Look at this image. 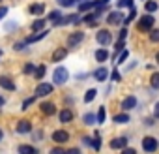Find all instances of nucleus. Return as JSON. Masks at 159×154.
I'll list each match as a JSON object with an SVG mask.
<instances>
[{"label": "nucleus", "instance_id": "obj_37", "mask_svg": "<svg viewBox=\"0 0 159 154\" xmlns=\"http://www.w3.org/2000/svg\"><path fill=\"white\" fill-rule=\"evenodd\" d=\"M122 154H137V150H135V148H131V147H125V148L122 150Z\"/></svg>", "mask_w": 159, "mask_h": 154}, {"label": "nucleus", "instance_id": "obj_20", "mask_svg": "<svg viewBox=\"0 0 159 154\" xmlns=\"http://www.w3.org/2000/svg\"><path fill=\"white\" fill-rule=\"evenodd\" d=\"M69 120H73V111H69V109L60 111V122H69Z\"/></svg>", "mask_w": 159, "mask_h": 154}, {"label": "nucleus", "instance_id": "obj_3", "mask_svg": "<svg viewBox=\"0 0 159 154\" xmlns=\"http://www.w3.org/2000/svg\"><path fill=\"white\" fill-rule=\"evenodd\" d=\"M157 147H159V143H157L155 137H150V135H148V137L142 139V148H144L146 152H155Z\"/></svg>", "mask_w": 159, "mask_h": 154}, {"label": "nucleus", "instance_id": "obj_17", "mask_svg": "<svg viewBox=\"0 0 159 154\" xmlns=\"http://www.w3.org/2000/svg\"><path fill=\"white\" fill-rule=\"evenodd\" d=\"M107 58H109V51H107L105 47H101V49L96 51V60H98V62H105Z\"/></svg>", "mask_w": 159, "mask_h": 154}, {"label": "nucleus", "instance_id": "obj_34", "mask_svg": "<svg viewBox=\"0 0 159 154\" xmlns=\"http://www.w3.org/2000/svg\"><path fill=\"white\" fill-rule=\"evenodd\" d=\"M150 40L152 41H159V30H150Z\"/></svg>", "mask_w": 159, "mask_h": 154}, {"label": "nucleus", "instance_id": "obj_41", "mask_svg": "<svg viewBox=\"0 0 159 154\" xmlns=\"http://www.w3.org/2000/svg\"><path fill=\"white\" fill-rule=\"evenodd\" d=\"M83 141H84V145H88V147H94V139H90V137H84Z\"/></svg>", "mask_w": 159, "mask_h": 154}, {"label": "nucleus", "instance_id": "obj_28", "mask_svg": "<svg viewBox=\"0 0 159 154\" xmlns=\"http://www.w3.org/2000/svg\"><path fill=\"white\" fill-rule=\"evenodd\" d=\"M150 83H152V87H153V89H159V73H153V75H152Z\"/></svg>", "mask_w": 159, "mask_h": 154}, {"label": "nucleus", "instance_id": "obj_14", "mask_svg": "<svg viewBox=\"0 0 159 154\" xmlns=\"http://www.w3.org/2000/svg\"><path fill=\"white\" fill-rule=\"evenodd\" d=\"M94 77H96V79H98L99 83H103V81L107 79V77H109V71H107L105 68H98V70L94 71Z\"/></svg>", "mask_w": 159, "mask_h": 154}, {"label": "nucleus", "instance_id": "obj_49", "mask_svg": "<svg viewBox=\"0 0 159 154\" xmlns=\"http://www.w3.org/2000/svg\"><path fill=\"white\" fill-rule=\"evenodd\" d=\"M118 2H125V0H118Z\"/></svg>", "mask_w": 159, "mask_h": 154}, {"label": "nucleus", "instance_id": "obj_6", "mask_svg": "<svg viewBox=\"0 0 159 154\" xmlns=\"http://www.w3.org/2000/svg\"><path fill=\"white\" fill-rule=\"evenodd\" d=\"M51 92H52V85L49 83H39L36 87V96H49Z\"/></svg>", "mask_w": 159, "mask_h": 154}, {"label": "nucleus", "instance_id": "obj_15", "mask_svg": "<svg viewBox=\"0 0 159 154\" xmlns=\"http://www.w3.org/2000/svg\"><path fill=\"white\" fill-rule=\"evenodd\" d=\"M30 13H32V15H41V13H45V4H39V2L32 4V6H30Z\"/></svg>", "mask_w": 159, "mask_h": 154}, {"label": "nucleus", "instance_id": "obj_26", "mask_svg": "<svg viewBox=\"0 0 159 154\" xmlns=\"http://www.w3.org/2000/svg\"><path fill=\"white\" fill-rule=\"evenodd\" d=\"M105 118H107L105 107H99V111H98V122H99V124H103V122H105Z\"/></svg>", "mask_w": 159, "mask_h": 154}, {"label": "nucleus", "instance_id": "obj_1", "mask_svg": "<svg viewBox=\"0 0 159 154\" xmlns=\"http://www.w3.org/2000/svg\"><path fill=\"white\" fill-rule=\"evenodd\" d=\"M67 77H69L67 70H66L64 66H58V68L54 70V73H52V81H54V85H64V83L67 81Z\"/></svg>", "mask_w": 159, "mask_h": 154}, {"label": "nucleus", "instance_id": "obj_10", "mask_svg": "<svg viewBox=\"0 0 159 154\" xmlns=\"http://www.w3.org/2000/svg\"><path fill=\"white\" fill-rule=\"evenodd\" d=\"M127 147V137H116V139H112L111 141V148H125Z\"/></svg>", "mask_w": 159, "mask_h": 154}, {"label": "nucleus", "instance_id": "obj_43", "mask_svg": "<svg viewBox=\"0 0 159 154\" xmlns=\"http://www.w3.org/2000/svg\"><path fill=\"white\" fill-rule=\"evenodd\" d=\"M153 117H155V118H159V102L155 103V109H153Z\"/></svg>", "mask_w": 159, "mask_h": 154}, {"label": "nucleus", "instance_id": "obj_48", "mask_svg": "<svg viewBox=\"0 0 159 154\" xmlns=\"http://www.w3.org/2000/svg\"><path fill=\"white\" fill-rule=\"evenodd\" d=\"M155 58H157V64H159V53H157V56H155Z\"/></svg>", "mask_w": 159, "mask_h": 154}, {"label": "nucleus", "instance_id": "obj_33", "mask_svg": "<svg viewBox=\"0 0 159 154\" xmlns=\"http://www.w3.org/2000/svg\"><path fill=\"white\" fill-rule=\"evenodd\" d=\"M94 148H96V150H99V148H101V139H99V133H96V137H94Z\"/></svg>", "mask_w": 159, "mask_h": 154}, {"label": "nucleus", "instance_id": "obj_24", "mask_svg": "<svg viewBox=\"0 0 159 154\" xmlns=\"http://www.w3.org/2000/svg\"><path fill=\"white\" fill-rule=\"evenodd\" d=\"M96 94H98V90H96V89H90V90H86V94H84V102H86V103H90V102L96 98Z\"/></svg>", "mask_w": 159, "mask_h": 154}, {"label": "nucleus", "instance_id": "obj_31", "mask_svg": "<svg viewBox=\"0 0 159 154\" xmlns=\"http://www.w3.org/2000/svg\"><path fill=\"white\" fill-rule=\"evenodd\" d=\"M125 58H127V51H125V49H122V53H120V55H118V58H116V64H122Z\"/></svg>", "mask_w": 159, "mask_h": 154}, {"label": "nucleus", "instance_id": "obj_36", "mask_svg": "<svg viewBox=\"0 0 159 154\" xmlns=\"http://www.w3.org/2000/svg\"><path fill=\"white\" fill-rule=\"evenodd\" d=\"M49 154H66V150H64L62 147H54V148H52Z\"/></svg>", "mask_w": 159, "mask_h": 154}, {"label": "nucleus", "instance_id": "obj_30", "mask_svg": "<svg viewBox=\"0 0 159 154\" xmlns=\"http://www.w3.org/2000/svg\"><path fill=\"white\" fill-rule=\"evenodd\" d=\"M75 2H81V0H58V4H60V6H66V8H67V6H73Z\"/></svg>", "mask_w": 159, "mask_h": 154}, {"label": "nucleus", "instance_id": "obj_46", "mask_svg": "<svg viewBox=\"0 0 159 154\" xmlns=\"http://www.w3.org/2000/svg\"><path fill=\"white\" fill-rule=\"evenodd\" d=\"M4 103H6V100H4V98H2V96H0V107H2V105H4Z\"/></svg>", "mask_w": 159, "mask_h": 154}, {"label": "nucleus", "instance_id": "obj_22", "mask_svg": "<svg viewBox=\"0 0 159 154\" xmlns=\"http://www.w3.org/2000/svg\"><path fill=\"white\" fill-rule=\"evenodd\" d=\"M66 55H67V51H66V49H56V51H54V55H52V60H54V62H58V60L66 58Z\"/></svg>", "mask_w": 159, "mask_h": 154}, {"label": "nucleus", "instance_id": "obj_44", "mask_svg": "<svg viewBox=\"0 0 159 154\" xmlns=\"http://www.w3.org/2000/svg\"><path fill=\"white\" fill-rule=\"evenodd\" d=\"M112 79H114V81H120V73H118V71L112 73Z\"/></svg>", "mask_w": 159, "mask_h": 154}, {"label": "nucleus", "instance_id": "obj_32", "mask_svg": "<svg viewBox=\"0 0 159 154\" xmlns=\"http://www.w3.org/2000/svg\"><path fill=\"white\" fill-rule=\"evenodd\" d=\"M135 15H137V12H135V8H133V10H131V13H129V15L124 19V23H125V25H127V23H131V21L135 19Z\"/></svg>", "mask_w": 159, "mask_h": 154}, {"label": "nucleus", "instance_id": "obj_13", "mask_svg": "<svg viewBox=\"0 0 159 154\" xmlns=\"http://www.w3.org/2000/svg\"><path fill=\"white\" fill-rule=\"evenodd\" d=\"M135 105H137V98H135V96H127V98L122 102V109H124V111H129V109H133Z\"/></svg>", "mask_w": 159, "mask_h": 154}, {"label": "nucleus", "instance_id": "obj_35", "mask_svg": "<svg viewBox=\"0 0 159 154\" xmlns=\"http://www.w3.org/2000/svg\"><path fill=\"white\" fill-rule=\"evenodd\" d=\"M34 71H36V66H34V64H30V62H28V64H26V66H25V73H34Z\"/></svg>", "mask_w": 159, "mask_h": 154}, {"label": "nucleus", "instance_id": "obj_5", "mask_svg": "<svg viewBox=\"0 0 159 154\" xmlns=\"http://www.w3.org/2000/svg\"><path fill=\"white\" fill-rule=\"evenodd\" d=\"M124 15H122V12L120 10H116V12H111L109 13V17H107V23L109 25H120V23H124Z\"/></svg>", "mask_w": 159, "mask_h": 154}, {"label": "nucleus", "instance_id": "obj_21", "mask_svg": "<svg viewBox=\"0 0 159 154\" xmlns=\"http://www.w3.org/2000/svg\"><path fill=\"white\" fill-rule=\"evenodd\" d=\"M43 28H45V21L43 19H38V21L32 23V32H41Z\"/></svg>", "mask_w": 159, "mask_h": 154}, {"label": "nucleus", "instance_id": "obj_19", "mask_svg": "<svg viewBox=\"0 0 159 154\" xmlns=\"http://www.w3.org/2000/svg\"><path fill=\"white\" fill-rule=\"evenodd\" d=\"M99 15H101L99 12H94L92 15H88V17L84 19V23H86L88 26H96V25H98V17H99Z\"/></svg>", "mask_w": 159, "mask_h": 154}, {"label": "nucleus", "instance_id": "obj_2", "mask_svg": "<svg viewBox=\"0 0 159 154\" xmlns=\"http://www.w3.org/2000/svg\"><path fill=\"white\" fill-rule=\"evenodd\" d=\"M153 23H155V19H153L152 15H144V17H140V21H139V30H140V32H150L152 26H153Z\"/></svg>", "mask_w": 159, "mask_h": 154}, {"label": "nucleus", "instance_id": "obj_12", "mask_svg": "<svg viewBox=\"0 0 159 154\" xmlns=\"http://www.w3.org/2000/svg\"><path fill=\"white\" fill-rule=\"evenodd\" d=\"M45 36H49V30H41V32H36L34 36H28L25 43H34V41H39V40H43Z\"/></svg>", "mask_w": 159, "mask_h": 154}, {"label": "nucleus", "instance_id": "obj_27", "mask_svg": "<svg viewBox=\"0 0 159 154\" xmlns=\"http://www.w3.org/2000/svg\"><path fill=\"white\" fill-rule=\"evenodd\" d=\"M144 8H146V12H155L157 10V4L153 2V0H148V2L144 4Z\"/></svg>", "mask_w": 159, "mask_h": 154}, {"label": "nucleus", "instance_id": "obj_50", "mask_svg": "<svg viewBox=\"0 0 159 154\" xmlns=\"http://www.w3.org/2000/svg\"><path fill=\"white\" fill-rule=\"evenodd\" d=\"M0 56H2V51H0Z\"/></svg>", "mask_w": 159, "mask_h": 154}, {"label": "nucleus", "instance_id": "obj_8", "mask_svg": "<svg viewBox=\"0 0 159 154\" xmlns=\"http://www.w3.org/2000/svg\"><path fill=\"white\" fill-rule=\"evenodd\" d=\"M83 32H73V34H69V38H67V45L69 47H75V45H79L83 41Z\"/></svg>", "mask_w": 159, "mask_h": 154}, {"label": "nucleus", "instance_id": "obj_18", "mask_svg": "<svg viewBox=\"0 0 159 154\" xmlns=\"http://www.w3.org/2000/svg\"><path fill=\"white\" fill-rule=\"evenodd\" d=\"M19 154H38V148L32 145H21L19 147Z\"/></svg>", "mask_w": 159, "mask_h": 154}, {"label": "nucleus", "instance_id": "obj_45", "mask_svg": "<svg viewBox=\"0 0 159 154\" xmlns=\"http://www.w3.org/2000/svg\"><path fill=\"white\" fill-rule=\"evenodd\" d=\"M125 34H127V32H125V28H124V30L120 32V40H125Z\"/></svg>", "mask_w": 159, "mask_h": 154}, {"label": "nucleus", "instance_id": "obj_4", "mask_svg": "<svg viewBox=\"0 0 159 154\" xmlns=\"http://www.w3.org/2000/svg\"><path fill=\"white\" fill-rule=\"evenodd\" d=\"M96 40H98V43H101V45H111V41H112V36H111V32L109 30H99L98 32V36H96Z\"/></svg>", "mask_w": 159, "mask_h": 154}, {"label": "nucleus", "instance_id": "obj_42", "mask_svg": "<svg viewBox=\"0 0 159 154\" xmlns=\"http://www.w3.org/2000/svg\"><path fill=\"white\" fill-rule=\"evenodd\" d=\"M66 154H81V150L79 148H69V150H66Z\"/></svg>", "mask_w": 159, "mask_h": 154}, {"label": "nucleus", "instance_id": "obj_29", "mask_svg": "<svg viewBox=\"0 0 159 154\" xmlns=\"http://www.w3.org/2000/svg\"><path fill=\"white\" fill-rule=\"evenodd\" d=\"M60 12H51L49 13V21H52V23H56V21H60Z\"/></svg>", "mask_w": 159, "mask_h": 154}, {"label": "nucleus", "instance_id": "obj_11", "mask_svg": "<svg viewBox=\"0 0 159 154\" xmlns=\"http://www.w3.org/2000/svg\"><path fill=\"white\" fill-rule=\"evenodd\" d=\"M0 87L6 89V90H15V83L10 79V77H6V75L0 77Z\"/></svg>", "mask_w": 159, "mask_h": 154}, {"label": "nucleus", "instance_id": "obj_38", "mask_svg": "<svg viewBox=\"0 0 159 154\" xmlns=\"http://www.w3.org/2000/svg\"><path fill=\"white\" fill-rule=\"evenodd\" d=\"M94 120H96V118H94V115H84V122H86V124H92Z\"/></svg>", "mask_w": 159, "mask_h": 154}, {"label": "nucleus", "instance_id": "obj_16", "mask_svg": "<svg viewBox=\"0 0 159 154\" xmlns=\"http://www.w3.org/2000/svg\"><path fill=\"white\" fill-rule=\"evenodd\" d=\"M30 130H32V124H30L28 120H21V122L17 124V132H19V133H28Z\"/></svg>", "mask_w": 159, "mask_h": 154}, {"label": "nucleus", "instance_id": "obj_25", "mask_svg": "<svg viewBox=\"0 0 159 154\" xmlns=\"http://www.w3.org/2000/svg\"><path fill=\"white\" fill-rule=\"evenodd\" d=\"M45 71H47V68H45V66H38V68H36V71H34V77H36V79H43Z\"/></svg>", "mask_w": 159, "mask_h": 154}, {"label": "nucleus", "instance_id": "obj_40", "mask_svg": "<svg viewBox=\"0 0 159 154\" xmlns=\"http://www.w3.org/2000/svg\"><path fill=\"white\" fill-rule=\"evenodd\" d=\"M6 13H8V8H6V6H2V8H0V19H4V17H6Z\"/></svg>", "mask_w": 159, "mask_h": 154}, {"label": "nucleus", "instance_id": "obj_39", "mask_svg": "<svg viewBox=\"0 0 159 154\" xmlns=\"http://www.w3.org/2000/svg\"><path fill=\"white\" fill-rule=\"evenodd\" d=\"M34 100H36V98H30V100H25V103H23V109H26L28 105H32V103H34Z\"/></svg>", "mask_w": 159, "mask_h": 154}, {"label": "nucleus", "instance_id": "obj_47", "mask_svg": "<svg viewBox=\"0 0 159 154\" xmlns=\"http://www.w3.org/2000/svg\"><path fill=\"white\" fill-rule=\"evenodd\" d=\"M2 137H4V133H2V130H0V141H2Z\"/></svg>", "mask_w": 159, "mask_h": 154}, {"label": "nucleus", "instance_id": "obj_7", "mask_svg": "<svg viewBox=\"0 0 159 154\" xmlns=\"http://www.w3.org/2000/svg\"><path fill=\"white\" fill-rule=\"evenodd\" d=\"M67 139H69V133H67L66 130H56V132L52 133V141H54V143H58V145L66 143Z\"/></svg>", "mask_w": 159, "mask_h": 154}, {"label": "nucleus", "instance_id": "obj_23", "mask_svg": "<svg viewBox=\"0 0 159 154\" xmlns=\"http://www.w3.org/2000/svg\"><path fill=\"white\" fill-rule=\"evenodd\" d=\"M114 122L116 124H125V122H129V115L127 113H120V115L114 117Z\"/></svg>", "mask_w": 159, "mask_h": 154}, {"label": "nucleus", "instance_id": "obj_9", "mask_svg": "<svg viewBox=\"0 0 159 154\" xmlns=\"http://www.w3.org/2000/svg\"><path fill=\"white\" fill-rule=\"evenodd\" d=\"M41 111H43L47 117H51V115L56 113V105H54L52 102H43V103H41Z\"/></svg>", "mask_w": 159, "mask_h": 154}]
</instances>
